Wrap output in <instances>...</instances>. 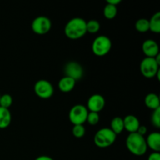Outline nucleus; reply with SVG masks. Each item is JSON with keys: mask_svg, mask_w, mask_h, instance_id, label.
<instances>
[{"mask_svg": "<svg viewBox=\"0 0 160 160\" xmlns=\"http://www.w3.org/2000/svg\"><path fill=\"white\" fill-rule=\"evenodd\" d=\"M151 122L152 124L155 128H160V108L156 109V110H153V112L151 117Z\"/></svg>", "mask_w": 160, "mask_h": 160, "instance_id": "393cba45", "label": "nucleus"}, {"mask_svg": "<svg viewBox=\"0 0 160 160\" xmlns=\"http://www.w3.org/2000/svg\"><path fill=\"white\" fill-rule=\"evenodd\" d=\"M86 22L81 17L72 18L66 23L64 34L70 40H78L87 34Z\"/></svg>", "mask_w": 160, "mask_h": 160, "instance_id": "f257e3e1", "label": "nucleus"}, {"mask_svg": "<svg viewBox=\"0 0 160 160\" xmlns=\"http://www.w3.org/2000/svg\"><path fill=\"white\" fill-rule=\"evenodd\" d=\"M159 66L155 58L145 57L140 63V71L145 78H155L159 71Z\"/></svg>", "mask_w": 160, "mask_h": 160, "instance_id": "39448f33", "label": "nucleus"}, {"mask_svg": "<svg viewBox=\"0 0 160 160\" xmlns=\"http://www.w3.org/2000/svg\"><path fill=\"white\" fill-rule=\"evenodd\" d=\"M125 144L128 151L136 156H143L148 149L145 137L137 132L128 134Z\"/></svg>", "mask_w": 160, "mask_h": 160, "instance_id": "f03ea898", "label": "nucleus"}, {"mask_svg": "<svg viewBox=\"0 0 160 160\" xmlns=\"http://www.w3.org/2000/svg\"><path fill=\"white\" fill-rule=\"evenodd\" d=\"M110 128L112 132L115 134H120L123 132L124 130V126H123V118L120 117H116L112 118L110 123Z\"/></svg>", "mask_w": 160, "mask_h": 160, "instance_id": "f3484780", "label": "nucleus"}, {"mask_svg": "<svg viewBox=\"0 0 160 160\" xmlns=\"http://www.w3.org/2000/svg\"><path fill=\"white\" fill-rule=\"evenodd\" d=\"M76 85V81L69 77H62L58 82V88L62 92H70L74 88Z\"/></svg>", "mask_w": 160, "mask_h": 160, "instance_id": "4468645a", "label": "nucleus"}, {"mask_svg": "<svg viewBox=\"0 0 160 160\" xmlns=\"http://www.w3.org/2000/svg\"><path fill=\"white\" fill-rule=\"evenodd\" d=\"M106 105L105 98L100 94H94L89 97L87 102V109L89 112H99L102 110Z\"/></svg>", "mask_w": 160, "mask_h": 160, "instance_id": "9d476101", "label": "nucleus"}, {"mask_svg": "<svg viewBox=\"0 0 160 160\" xmlns=\"http://www.w3.org/2000/svg\"><path fill=\"white\" fill-rule=\"evenodd\" d=\"M99 114H98V112H89L88 111L86 122H88V123L90 125H92V126H95V125H96L97 123L99 122Z\"/></svg>", "mask_w": 160, "mask_h": 160, "instance_id": "b1692460", "label": "nucleus"}, {"mask_svg": "<svg viewBox=\"0 0 160 160\" xmlns=\"http://www.w3.org/2000/svg\"><path fill=\"white\" fill-rule=\"evenodd\" d=\"M103 15L107 20H112L117 15V6L106 4L103 9Z\"/></svg>", "mask_w": 160, "mask_h": 160, "instance_id": "6ab92c4d", "label": "nucleus"}, {"mask_svg": "<svg viewBox=\"0 0 160 160\" xmlns=\"http://www.w3.org/2000/svg\"><path fill=\"white\" fill-rule=\"evenodd\" d=\"M112 41L106 35H99L95 38L92 45V50L97 56H104L110 52Z\"/></svg>", "mask_w": 160, "mask_h": 160, "instance_id": "20e7f679", "label": "nucleus"}, {"mask_svg": "<svg viewBox=\"0 0 160 160\" xmlns=\"http://www.w3.org/2000/svg\"><path fill=\"white\" fill-rule=\"evenodd\" d=\"M145 104L147 108L152 110L159 109L160 99L159 95L156 93H148L145 98Z\"/></svg>", "mask_w": 160, "mask_h": 160, "instance_id": "2eb2a0df", "label": "nucleus"}, {"mask_svg": "<svg viewBox=\"0 0 160 160\" xmlns=\"http://www.w3.org/2000/svg\"><path fill=\"white\" fill-rule=\"evenodd\" d=\"M88 113V110L85 106L75 105L69 112V120L73 125H83L87 120Z\"/></svg>", "mask_w": 160, "mask_h": 160, "instance_id": "423d86ee", "label": "nucleus"}, {"mask_svg": "<svg viewBox=\"0 0 160 160\" xmlns=\"http://www.w3.org/2000/svg\"><path fill=\"white\" fill-rule=\"evenodd\" d=\"M123 120L124 130L129 132V134L137 132L139 126L141 125L137 117L134 115H128Z\"/></svg>", "mask_w": 160, "mask_h": 160, "instance_id": "f8f14e48", "label": "nucleus"}, {"mask_svg": "<svg viewBox=\"0 0 160 160\" xmlns=\"http://www.w3.org/2000/svg\"><path fill=\"white\" fill-rule=\"evenodd\" d=\"M34 160H54L52 157L48 156H40L36 158Z\"/></svg>", "mask_w": 160, "mask_h": 160, "instance_id": "c85d7f7f", "label": "nucleus"}, {"mask_svg": "<svg viewBox=\"0 0 160 160\" xmlns=\"http://www.w3.org/2000/svg\"><path fill=\"white\" fill-rule=\"evenodd\" d=\"M100 23L98 20H90L86 22V31L89 34H96L100 30Z\"/></svg>", "mask_w": 160, "mask_h": 160, "instance_id": "412c9836", "label": "nucleus"}, {"mask_svg": "<svg viewBox=\"0 0 160 160\" xmlns=\"http://www.w3.org/2000/svg\"><path fill=\"white\" fill-rule=\"evenodd\" d=\"M147 131H148V130H147L146 127L144 126V125H140L138 128V129L137 133L138 134H141L142 136H144L145 134H146Z\"/></svg>", "mask_w": 160, "mask_h": 160, "instance_id": "bb28decb", "label": "nucleus"}, {"mask_svg": "<svg viewBox=\"0 0 160 160\" xmlns=\"http://www.w3.org/2000/svg\"><path fill=\"white\" fill-rule=\"evenodd\" d=\"M34 93L42 99H48L54 94V88L52 84L47 80H39L34 84Z\"/></svg>", "mask_w": 160, "mask_h": 160, "instance_id": "6e6552de", "label": "nucleus"}, {"mask_svg": "<svg viewBox=\"0 0 160 160\" xmlns=\"http://www.w3.org/2000/svg\"><path fill=\"white\" fill-rule=\"evenodd\" d=\"M135 29L139 33H146L149 31V22L145 18H141L135 23Z\"/></svg>", "mask_w": 160, "mask_h": 160, "instance_id": "aec40b11", "label": "nucleus"}, {"mask_svg": "<svg viewBox=\"0 0 160 160\" xmlns=\"http://www.w3.org/2000/svg\"><path fill=\"white\" fill-rule=\"evenodd\" d=\"M149 31L155 34L160 33V12H157L152 15L149 20Z\"/></svg>", "mask_w": 160, "mask_h": 160, "instance_id": "a211bd4d", "label": "nucleus"}, {"mask_svg": "<svg viewBox=\"0 0 160 160\" xmlns=\"http://www.w3.org/2000/svg\"><path fill=\"white\" fill-rule=\"evenodd\" d=\"M52 28V22L48 17L39 16L35 17L31 23V30L38 35H43L50 31Z\"/></svg>", "mask_w": 160, "mask_h": 160, "instance_id": "0eeeda50", "label": "nucleus"}, {"mask_svg": "<svg viewBox=\"0 0 160 160\" xmlns=\"http://www.w3.org/2000/svg\"><path fill=\"white\" fill-rule=\"evenodd\" d=\"M148 160H160V153L153 152L148 156Z\"/></svg>", "mask_w": 160, "mask_h": 160, "instance_id": "a878e982", "label": "nucleus"}, {"mask_svg": "<svg viewBox=\"0 0 160 160\" xmlns=\"http://www.w3.org/2000/svg\"><path fill=\"white\" fill-rule=\"evenodd\" d=\"M117 140V134L109 128H103L98 130L94 136V143L101 148H108L113 145Z\"/></svg>", "mask_w": 160, "mask_h": 160, "instance_id": "7ed1b4c3", "label": "nucleus"}, {"mask_svg": "<svg viewBox=\"0 0 160 160\" xmlns=\"http://www.w3.org/2000/svg\"><path fill=\"white\" fill-rule=\"evenodd\" d=\"M148 148L156 152H160V134L159 132L150 133L145 138Z\"/></svg>", "mask_w": 160, "mask_h": 160, "instance_id": "ddd939ff", "label": "nucleus"}, {"mask_svg": "<svg viewBox=\"0 0 160 160\" xmlns=\"http://www.w3.org/2000/svg\"><path fill=\"white\" fill-rule=\"evenodd\" d=\"M142 52L146 57L155 58L159 54V45L152 39H147L142 44Z\"/></svg>", "mask_w": 160, "mask_h": 160, "instance_id": "9b49d317", "label": "nucleus"}, {"mask_svg": "<svg viewBox=\"0 0 160 160\" xmlns=\"http://www.w3.org/2000/svg\"><path fill=\"white\" fill-rule=\"evenodd\" d=\"M12 104V98L9 94L0 95V107L9 109Z\"/></svg>", "mask_w": 160, "mask_h": 160, "instance_id": "4be33fe9", "label": "nucleus"}, {"mask_svg": "<svg viewBox=\"0 0 160 160\" xmlns=\"http://www.w3.org/2000/svg\"><path fill=\"white\" fill-rule=\"evenodd\" d=\"M86 129L84 125H73L72 128V134L77 138H81L84 136Z\"/></svg>", "mask_w": 160, "mask_h": 160, "instance_id": "5701e85b", "label": "nucleus"}, {"mask_svg": "<svg viewBox=\"0 0 160 160\" xmlns=\"http://www.w3.org/2000/svg\"><path fill=\"white\" fill-rule=\"evenodd\" d=\"M107 4L112 5L114 6H117L120 2H121V0H107Z\"/></svg>", "mask_w": 160, "mask_h": 160, "instance_id": "cd10ccee", "label": "nucleus"}, {"mask_svg": "<svg viewBox=\"0 0 160 160\" xmlns=\"http://www.w3.org/2000/svg\"><path fill=\"white\" fill-rule=\"evenodd\" d=\"M12 115L9 109L0 107V129H6L10 125Z\"/></svg>", "mask_w": 160, "mask_h": 160, "instance_id": "dca6fc26", "label": "nucleus"}, {"mask_svg": "<svg viewBox=\"0 0 160 160\" xmlns=\"http://www.w3.org/2000/svg\"><path fill=\"white\" fill-rule=\"evenodd\" d=\"M63 72L66 77H69L76 81L81 80L84 75L82 66L76 61H70L67 62L64 67Z\"/></svg>", "mask_w": 160, "mask_h": 160, "instance_id": "1a4fd4ad", "label": "nucleus"}]
</instances>
